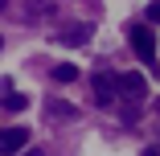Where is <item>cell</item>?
I'll use <instances>...</instances> for the list:
<instances>
[{
  "label": "cell",
  "mask_w": 160,
  "mask_h": 156,
  "mask_svg": "<svg viewBox=\"0 0 160 156\" xmlns=\"http://www.w3.org/2000/svg\"><path fill=\"white\" fill-rule=\"evenodd\" d=\"M127 41H132V49H136V58L140 62H148V70L156 74L160 66H156V33H152V25H132V29H127Z\"/></svg>",
  "instance_id": "1"
},
{
  "label": "cell",
  "mask_w": 160,
  "mask_h": 156,
  "mask_svg": "<svg viewBox=\"0 0 160 156\" xmlns=\"http://www.w3.org/2000/svg\"><path fill=\"white\" fill-rule=\"evenodd\" d=\"M115 95L132 99V103H136V99H144V95H148V78H144V74H136V70L119 74V78H115Z\"/></svg>",
  "instance_id": "2"
},
{
  "label": "cell",
  "mask_w": 160,
  "mask_h": 156,
  "mask_svg": "<svg viewBox=\"0 0 160 156\" xmlns=\"http://www.w3.org/2000/svg\"><path fill=\"white\" fill-rule=\"evenodd\" d=\"M25 144H29L25 128H0V156H17V152H25Z\"/></svg>",
  "instance_id": "3"
},
{
  "label": "cell",
  "mask_w": 160,
  "mask_h": 156,
  "mask_svg": "<svg viewBox=\"0 0 160 156\" xmlns=\"http://www.w3.org/2000/svg\"><path fill=\"white\" fill-rule=\"evenodd\" d=\"M90 86H94V103H99V107H111L115 103V78L111 74H94Z\"/></svg>",
  "instance_id": "4"
},
{
  "label": "cell",
  "mask_w": 160,
  "mask_h": 156,
  "mask_svg": "<svg viewBox=\"0 0 160 156\" xmlns=\"http://www.w3.org/2000/svg\"><path fill=\"white\" fill-rule=\"evenodd\" d=\"M90 37H94V29H90V25H70L58 41H62V45H82V41H90Z\"/></svg>",
  "instance_id": "5"
},
{
  "label": "cell",
  "mask_w": 160,
  "mask_h": 156,
  "mask_svg": "<svg viewBox=\"0 0 160 156\" xmlns=\"http://www.w3.org/2000/svg\"><path fill=\"white\" fill-rule=\"evenodd\" d=\"M45 115H49V119H58V123H70V119L78 115V107H70V103H62V99H49Z\"/></svg>",
  "instance_id": "6"
},
{
  "label": "cell",
  "mask_w": 160,
  "mask_h": 156,
  "mask_svg": "<svg viewBox=\"0 0 160 156\" xmlns=\"http://www.w3.org/2000/svg\"><path fill=\"white\" fill-rule=\"evenodd\" d=\"M53 82H62V86H66V82H78V66H70V62H62V66H53V74H49Z\"/></svg>",
  "instance_id": "7"
},
{
  "label": "cell",
  "mask_w": 160,
  "mask_h": 156,
  "mask_svg": "<svg viewBox=\"0 0 160 156\" xmlns=\"http://www.w3.org/2000/svg\"><path fill=\"white\" fill-rule=\"evenodd\" d=\"M25 107H29L25 95H8V99H4V111H25Z\"/></svg>",
  "instance_id": "8"
},
{
  "label": "cell",
  "mask_w": 160,
  "mask_h": 156,
  "mask_svg": "<svg viewBox=\"0 0 160 156\" xmlns=\"http://www.w3.org/2000/svg\"><path fill=\"white\" fill-rule=\"evenodd\" d=\"M144 13H148V25H160V0H152Z\"/></svg>",
  "instance_id": "9"
},
{
  "label": "cell",
  "mask_w": 160,
  "mask_h": 156,
  "mask_svg": "<svg viewBox=\"0 0 160 156\" xmlns=\"http://www.w3.org/2000/svg\"><path fill=\"white\" fill-rule=\"evenodd\" d=\"M21 156H41V148H25V152H21Z\"/></svg>",
  "instance_id": "10"
},
{
  "label": "cell",
  "mask_w": 160,
  "mask_h": 156,
  "mask_svg": "<svg viewBox=\"0 0 160 156\" xmlns=\"http://www.w3.org/2000/svg\"><path fill=\"white\" fill-rule=\"evenodd\" d=\"M144 156H160V152H156V148H148V152H144Z\"/></svg>",
  "instance_id": "11"
},
{
  "label": "cell",
  "mask_w": 160,
  "mask_h": 156,
  "mask_svg": "<svg viewBox=\"0 0 160 156\" xmlns=\"http://www.w3.org/2000/svg\"><path fill=\"white\" fill-rule=\"evenodd\" d=\"M4 8H8V0H0V13H4Z\"/></svg>",
  "instance_id": "12"
},
{
  "label": "cell",
  "mask_w": 160,
  "mask_h": 156,
  "mask_svg": "<svg viewBox=\"0 0 160 156\" xmlns=\"http://www.w3.org/2000/svg\"><path fill=\"white\" fill-rule=\"evenodd\" d=\"M156 115H160V99H156Z\"/></svg>",
  "instance_id": "13"
},
{
  "label": "cell",
  "mask_w": 160,
  "mask_h": 156,
  "mask_svg": "<svg viewBox=\"0 0 160 156\" xmlns=\"http://www.w3.org/2000/svg\"><path fill=\"white\" fill-rule=\"evenodd\" d=\"M0 49H4V37H0Z\"/></svg>",
  "instance_id": "14"
}]
</instances>
